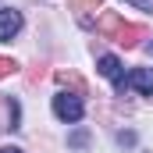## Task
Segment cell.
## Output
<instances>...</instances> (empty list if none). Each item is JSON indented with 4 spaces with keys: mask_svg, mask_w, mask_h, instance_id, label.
I'll list each match as a JSON object with an SVG mask.
<instances>
[{
    "mask_svg": "<svg viewBox=\"0 0 153 153\" xmlns=\"http://www.w3.org/2000/svg\"><path fill=\"white\" fill-rule=\"evenodd\" d=\"M53 114L61 117V121H78V117L85 114V103H82V96H78V93L61 89V93L53 96Z\"/></svg>",
    "mask_w": 153,
    "mask_h": 153,
    "instance_id": "obj_1",
    "label": "cell"
},
{
    "mask_svg": "<svg viewBox=\"0 0 153 153\" xmlns=\"http://www.w3.org/2000/svg\"><path fill=\"white\" fill-rule=\"evenodd\" d=\"M100 75L111 78L117 93H125V89H128V78H125V71H121V61H117L114 53H103V57H100Z\"/></svg>",
    "mask_w": 153,
    "mask_h": 153,
    "instance_id": "obj_2",
    "label": "cell"
},
{
    "mask_svg": "<svg viewBox=\"0 0 153 153\" xmlns=\"http://www.w3.org/2000/svg\"><path fill=\"white\" fill-rule=\"evenodd\" d=\"M18 32H22V14L11 11V7H4L0 11V39H14Z\"/></svg>",
    "mask_w": 153,
    "mask_h": 153,
    "instance_id": "obj_3",
    "label": "cell"
},
{
    "mask_svg": "<svg viewBox=\"0 0 153 153\" xmlns=\"http://www.w3.org/2000/svg\"><path fill=\"white\" fill-rule=\"evenodd\" d=\"M128 85L139 89L143 96H153V68H135V71L128 75Z\"/></svg>",
    "mask_w": 153,
    "mask_h": 153,
    "instance_id": "obj_4",
    "label": "cell"
},
{
    "mask_svg": "<svg viewBox=\"0 0 153 153\" xmlns=\"http://www.w3.org/2000/svg\"><path fill=\"white\" fill-rule=\"evenodd\" d=\"M121 25H125V22L117 18L114 11H107V14H103V18L96 22V32H100V36H107V39H114L117 32H121Z\"/></svg>",
    "mask_w": 153,
    "mask_h": 153,
    "instance_id": "obj_5",
    "label": "cell"
},
{
    "mask_svg": "<svg viewBox=\"0 0 153 153\" xmlns=\"http://www.w3.org/2000/svg\"><path fill=\"white\" fill-rule=\"evenodd\" d=\"M146 36V29H143V25H121V32H117V43H121V46H139V39Z\"/></svg>",
    "mask_w": 153,
    "mask_h": 153,
    "instance_id": "obj_6",
    "label": "cell"
},
{
    "mask_svg": "<svg viewBox=\"0 0 153 153\" xmlns=\"http://www.w3.org/2000/svg\"><path fill=\"white\" fill-rule=\"evenodd\" d=\"M103 0H68V7L78 14V22H89V11H96Z\"/></svg>",
    "mask_w": 153,
    "mask_h": 153,
    "instance_id": "obj_7",
    "label": "cell"
},
{
    "mask_svg": "<svg viewBox=\"0 0 153 153\" xmlns=\"http://www.w3.org/2000/svg\"><path fill=\"white\" fill-rule=\"evenodd\" d=\"M57 82H61V85H71V89L78 93V96L85 93V85H82V78H78L75 71H57Z\"/></svg>",
    "mask_w": 153,
    "mask_h": 153,
    "instance_id": "obj_8",
    "label": "cell"
},
{
    "mask_svg": "<svg viewBox=\"0 0 153 153\" xmlns=\"http://www.w3.org/2000/svg\"><path fill=\"white\" fill-rule=\"evenodd\" d=\"M14 68H18V64H14L11 57H0V78H7L11 71H14Z\"/></svg>",
    "mask_w": 153,
    "mask_h": 153,
    "instance_id": "obj_9",
    "label": "cell"
},
{
    "mask_svg": "<svg viewBox=\"0 0 153 153\" xmlns=\"http://www.w3.org/2000/svg\"><path fill=\"white\" fill-rule=\"evenodd\" d=\"M71 146H85V132H75L71 135Z\"/></svg>",
    "mask_w": 153,
    "mask_h": 153,
    "instance_id": "obj_10",
    "label": "cell"
},
{
    "mask_svg": "<svg viewBox=\"0 0 153 153\" xmlns=\"http://www.w3.org/2000/svg\"><path fill=\"white\" fill-rule=\"evenodd\" d=\"M39 78H43V68H39V64H36V68L29 71V82H39Z\"/></svg>",
    "mask_w": 153,
    "mask_h": 153,
    "instance_id": "obj_11",
    "label": "cell"
},
{
    "mask_svg": "<svg viewBox=\"0 0 153 153\" xmlns=\"http://www.w3.org/2000/svg\"><path fill=\"white\" fill-rule=\"evenodd\" d=\"M132 4H139L143 11H153V0H132Z\"/></svg>",
    "mask_w": 153,
    "mask_h": 153,
    "instance_id": "obj_12",
    "label": "cell"
},
{
    "mask_svg": "<svg viewBox=\"0 0 153 153\" xmlns=\"http://www.w3.org/2000/svg\"><path fill=\"white\" fill-rule=\"evenodd\" d=\"M0 153H22V150H14V146H4V150H0Z\"/></svg>",
    "mask_w": 153,
    "mask_h": 153,
    "instance_id": "obj_13",
    "label": "cell"
}]
</instances>
